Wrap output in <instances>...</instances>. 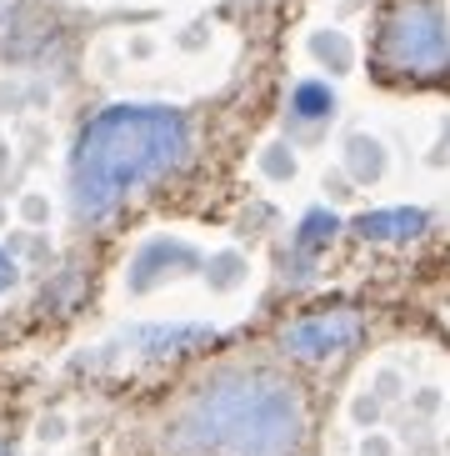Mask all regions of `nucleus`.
<instances>
[{
  "mask_svg": "<svg viewBox=\"0 0 450 456\" xmlns=\"http://www.w3.org/2000/svg\"><path fill=\"white\" fill-rule=\"evenodd\" d=\"M190 156V121L171 106H110L85 121L70 151L76 216L100 221L141 186L181 171Z\"/></svg>",
  "mask_w": 450,
  "mask_h": 456,
  "instance_id": "nucleus-1",
  "label": "nucleus"
},
{
  "mask_svg": "<svg viewBox=\"0 0 450 456\" xmlns=\"http://www.w3.org/2000/svg\"><path fill=\"white\" fill-rule=\"evenodd\" d=\"M301 431L305 406L291 381L270 371H230L190 396L171 442L186 456H291Z\"/></svg>",
  "mask_w": 450,
  "mask_h": 456,
  "instance_id": "nucleus-2",
  "label": "nucleus"
},
{
  "mask_svg": "<svg viewBox=\"0 0 450 456\" xmlns=\"http://www.w3.org/2000/svg\"><path fill=\"white\" fill-rule=\"evenodd\" d=\"M385 55L406 70H440L450 61L446 20L430 0H406L385 26Z\"/></svg>",
  "mask_w": 450,
  "mask_h": 456,
  "instance_id": "nucleus-3",
  "label": "nucleus"
},
{
  "mask_svg": "<svg viewBox=\"0 0 450 456\" xmlns=\"http://www.w3.org/2000/svg\"><path fill=\"white\" fill-rule=\"evenodd\" d=\"M360 336L356 311H325V316H305L285 331V351H295L301 362H325L335 351H345Z\"/></svg>",
  "mask_w": 450,
  "mask_h": 456,
  "instance_id": "nucleus-4",
  "label": "nucleus"
},
{
  "mask_svg": "<svg viewBox=\"0 0 450 456\" xmlns=\"http://www.w3.org/2000/svg\"><path fill=\"white\" fill-rule=\"evenodd\" d=\"M181 271H196V251H186V246H175V241H150L146 251L135 256L131 286L146 291V286L160 281V276H181Z\"/></svg>",
  "mask_w": 450,
  "mask_h": 456,
  "instance_id": "nucleus-5",
  "label": "nucleus"
},
{
  "mask_svg": "<svg viewBox=\"0 0 450 456\" xmlns=\"http://www.w3.org/2000/svg\"><path fill=\"white\" fill-rule=\"evenodd\" d=\"M356 231L366 241H411L425 231V211L415 206H390V211H366L356 221Z\"/></svg>",
  "mask_w": 450,
  "mask_h": 456,
  "instance_id": "nucleus-6",
  "label": "nucleus"
},
{
  "mask_svg": "<svg viewBox=\"0 0 450 456\" xmlns=\"http://www.w3.org/2000/svg\"><path fill=\"white\" fill-rule=\"evenodd\" d=\"M345 171L356 175V181H381L385 175V146L366 131L345 135Z\"/></svg>",
  "mask_w": 450,
  "mask_h": 456,
  "instance_id": "nucleus-7",
  "label": "nucleus"
},
{
  "mask_svg": "<svg viewBox=\"0 0 450 456\" xmlns=\"http://www.w3.org/2000/svg\"><path fill=\"white\" fill-rule=\"evenodd\" d=\"M291 110L301 116V121H325V116L335 110V91L331 86H320V81H305V86H295Z\"/></svg>",
  "mask_w": 450,
  "mask_h": 456,
  "instance_id": "nucleus-8",
  "label": "nucleus"
},
{
  "mask_svg": "<svg viewBox=\"0 0 450 456\" xmlns=\"http://www.w3.org/2000/svg\"><path fill=\"white\" fill-rule=\"evenodd\" d=\"M310 51H316L331 70H345V66H350V41H345V36H335V30H331V36L320 30L316 41H310Z\"/></svg>",
  "mask_w": 450,
  "mask_h": 456,
  "instance_id": "nucleus-9",
  "label": "nucleus"
},
{
  "mask_svg": "<svg viewBox=\"0 0 450 456\" xmlns=\"http://www.w3.org/2000/svg\"><path fill=\"white\" fill-rule=\"evenodd\" d=\"M335 226H341V221H335L331 211H310L295 236H301V246H320V241H331V236H335Z\"/></svg>",
  "mask_w": 450,
  "mask_h": 456,
  "instance_id": "nucleus-10",
  "label": "nucleus"
},
{
  "mask_svg": "<svg viewBox=\"0 0 450 456\" xmlns=\"http://www.w3.org/2000/svg\"><path fill=\"white\" fill-rule=\"evenodd\" d=\"M265 171L280 181V175H291V171H295V156H285V146H270V151H265Z\"/></svg>",
  "mask_w": 450,
  "mask_h": 456,
  "instance_id": "nucleus-11",
  "label": "nucleus"
},
{
  "mask_svg": "<svg viewBox=\"0 0 450 456\" xmlns=\"http://www.w3.org/2000/svg\"><path fill=\"white\" fill-rule=\"evenodd\" d=\"M11 286H15V266H11V256L0 251V296L11 291Z\"/></svg>",
  "mask_w": 450,
  "mask_h": 456,
  "instance_id": "nucleus-12",
  "label": "nucleus"
},
{
  "mask_svg": "<svg viewBox=\"0 0 450 456\" xmlns=\"http://www.w3.org/2000/svg\"><path fill=\"white\" fill-rule=\"evenodd\" d=\"M360 456H390V442H385V436H371V442L360 446Z\"/></svg>",
  "mask_w": 450,
  "mask_h": 456,
  "instance_id": "nucleus-13",
  "label": "nucleus"
},
{
  "mask_svg": "<svg viewBox=\"0 0 450 456\" xmlns=\"http://www.w3.org/2000/svg\"><path fill=\"white\" fill-rule=\"evenodd\" d=\"M0 456H11V452H5V446H0Z\"/></svg>",
  "mask_w": 450,
  "mask_h": 456,
  "instance_id": "nucleus-14",
  "label": "nucleus"
}]
</instances>
